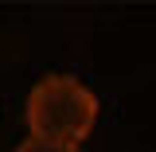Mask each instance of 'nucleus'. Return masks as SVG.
<instances>
[{"instance_id": "2", "label": "nucleus", "mask_w": 156, "mask_h": 152, "mask_svg": "<svg viewBox=\"0 0 156 152\" xmlns=\"http://www.w3.org/2000/svg\"><path fill=\"white\" fill-rule=\"evenodd\" d=\"M16 152H78V148H70V144H51V140H35V136H27V140H23Z\"/></svg>"}, {"instance_id": "1", "label": "nucleus", "mask_w": 156, "mask_h": 152, "mask_svg": "<svg viewBox=\"0 0 156 152\" xmlns=\"http://www.w3.org/2000/svg\"><path fill=\"white\" fill-rule=\"evenodd\" d=\"M27 129L35 140L78 148L98 121V97L70 74H47L27 94Z\"/></svg>"}]
</instances>
